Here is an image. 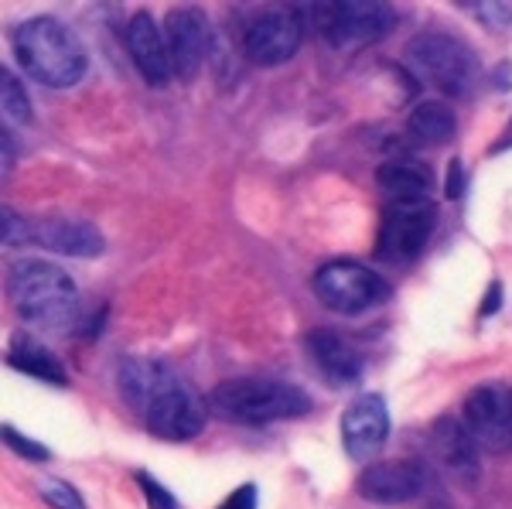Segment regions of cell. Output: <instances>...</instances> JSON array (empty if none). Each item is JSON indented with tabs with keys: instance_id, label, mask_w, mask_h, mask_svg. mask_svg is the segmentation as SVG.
<instances>
[{
	"instance_id": "6da1fadb",
	"label": "cell",
	"mask_w": 512,
	"mask_h": 509,
	"mask_svg": "<svg viewBox=\"0 0 512 509\" xmlns=\"http://www.w3.org/2000/svg\"><path fill=\"white\" fill-rule=\"evenodd\" d=\"M120 390L144 417L147 431L164 441H188L202 434L209 407L185 380L158 359H127L120 366Z\"/></svg>"
},
{
	"instance_id": "7a4b0ae2",
	"label": "cell",
	"mask_w": 512,
	"mask_h": 509,
	"mask_svg": "<svg viewBox=\"0 0 512 509\" xmlns=\"http://www.w3.org/2000/svg\"><path fill=\"white\" fill-rule=\"evenodd\" d=\"M11 45L21 69L48 89H72L89 69V55L76 31L48 14L18 24Z\"/></svg>"
},
{
	"instance_id": "3957f363",
	"label": "cell",
	"mask_w": 512,
	"mask_h": 509,
	"mask_svg": "<svg viewBox=\"0 0 512 509\" xmlns=\"http://www.w3.org/2000/svg\"><path fill=\"white\" fill-rule=\"evenodd\" d=\"M7 294L24 322L65 328L79 315V291L62 267L48 260H18L7 277Z\"/></svg>"
},
{
	"instance_id": "277c9868",
	"label": "cell",
	"mask_w": 512,
	"mask_h": 509,
	"mask_svg": "<svg viewBox=\"0 0 512 509\" xmlns=\"http://www.w3.org/2000/svg\"><path fill=\"white\" fill-rule=\"evenodd\" d=\"M209 407L233 424H270L304 417L311 397L284 380H229L212 390Z\"/></svg>"
},
{
	"instance_id": "5b68a950",
	"label": "cell",
	"mask_w": 512,
	"mask_h": 509,
	"mask_svg": "<svg viewBox=\"0 0 512 509\" xmlns=\"http://www.w3.org/2000/svg\"><path fill=\"white\" fill-rule=\"evenodd\" d=\"M403 62L420 82L441 89L444 96H468L478 82V55L472 45L448 31H424L403 48Z\"/></svg>"
},
{
	"instance_id": "8992f818",
	"label": "cell",
	"mask_w": 512,
	"mask_h": 509,
	"mask_svg": "<svg viewBox=\"0 0 512 509\" xmlns=\"http://www.w3.org/2000/svg\"><path fill=\"white\" fill-rule=\"evenodd\" d=\"M311 24L321 31V38L335 48H362L373 45L383 35H390L396 14L376 0H345V4H318L304 11Z\"/></svg>"
},
{
	"instance_id": "52a82bcc",
	"label": "cell",
	"mask_w": 512,
	"mask_h": 509,
	"mask_svg": "<svg viewBox=\"0 0 512 509\" xmlns=\"http://www.w3.org/2000/svg\"><path fill=\"white\" fill-rule=\"evenodd\" d=\"M315 294L321 305L338 315H366L369 308H379L390 298V284L355 260H332L315 274Z\"/></svg>"
},
{
	"instance_id": "ba28073f",
	"label": "cell",
	"mask_w": 512,
	"mask_h": 509,
	"mask_svg": "<svg viewBox=\"0 0 512 509\" xmlns=\"http://www.w3.org/2000/svg\"><path fill=\"white\" fill-rule=\"evenodd\" d=\"M434 233L431 199H390L379 226V257L390 264H410L424 253Z\"/></svg>"
},
{
	"instance_id": "9c48e42d",
	"label": "cell",
	"mask_w": 512,
	"mask_h": 509,
	"mask_svg": "<svg viewBox=\"0 0 512 509\" xmlns=\"http://www.w3.org/2000/svg\"><path fill=\"white\" fill-rule=\"evenodd\" d=\"M301 38L304 14L291 11V7H270V11H260L250 21L243 38V52L253 65L270 69V65H284L287 59H294V52L301 48Z\"/></svg>"
},
{
	"instance_id": "30bf717a",
	"label": "cell",
	"mask_w": 512,
	"mask_h": 509,
	"mask_svg": "<svg viewBox=\"0 0 512 509\" xmlns=\"http://www.w3.org/2000/svg\"><path fill=\"white\" fill-rule=\"evenodd\" d=\"M465 428L472 431L475 445L502 455L512 451V400L495 383H482L465 400Z\"/></svg>"
},
{
	"instance_id": "8fae6325",
	"label": "cell",
	"mask_w": 512,
	"mask_h": 509,
	"mask_svg": "<svg viewBox=\"0 0 512 509\" xmlns=\"http://www.w3.org/2000/svg\"><path fill=\"white\" fill-rule=\"evenodd\" d=\"M390 441V407L379 393H359L342 414V445L352 462H369Z\"/></svg>"
},
{
	"instance_id": "7c38bea8",
	"label": "cell",
	"mask_w": 512,
	"mask_h": 509,
	"mask_svg": "<svg viewBox=\"0 0 512 509\" xmlns=\"http://www.w3.org/2000/svg\"><path fill=\"white\" fill-rule=\"evenodd\" d=\"M164 41H168V55L175 65L178 79H195L209 59L212 31L202 11L195 7H175L164 18Z\"/></svg>"
},
{
	"instance_id": "4fadbf2b",
	"label": "cell",
	"mask_w": 512,
	"mask_h": 509,
	"mask_svg": "<svg viewBox=\"0 0 512 509\" xmlns=\"http://www.w3.org/2000/svg\"><path fill=\"white\" fill-rule=\"evenodd\" d=\"M431 486V472L420 462H376L359 475V496L379 506H400L420 499Z\"/></svg>"
},
{
	"instance_id": "5bb4252c",
	"label": "cell",
	"mask_w": 512,
	"mask_h": 509,
	"mask_svg": "<svg viewBox=\"0 0 512 509\" xmlns=\"http://www.w3.org/2000/svg\"><path fill=\"white\" fill-rule=\"evenodd\" d=\"M127 52L134 59L137 72L144 76L147 86L164 89L175 79V65L168 55V41H164V28H158V21L151 14H134L127 24Z\"/></svg>"
},
{
	"instance_id": "9a60e30c",
	"label": "cell",
	"mask_w": 512,
	"mask_h": 509,
	"mask_svg": "<svg viewBox=\"0 0 512 509\" xmlns=\"http://www.w3.org/2000/svg\"><path fill=\"white\" fill-rule=\"evenodd\" d=\"M31 243L62 257H99L106 246L103 233L86 219H38L31 223Z\"/></svg>"
},
{
	"instance_id": "2e32d148",
	"label": "cell",
	"mask_w": 512,
	"mask_h": 509,
	"mask_svg": "<svg viewBox=\"0 0 512 509\" xmlns=\"http://www.w3.org/2000/svg\"><path fill=\"white\" fill-rule=\"evenodd\" d=\"M308 352L335 387H352V383H359V376H362L359 352H355L338 332H332V328H315V332L308 335Z\"/></svg>"
},
{
	"instance_id": "e0dca14e",
	"label": "cell",
	"mask_w": 512,
	"mask_h": 509,
	"mask_svg": "<svg viewBox=\"0 0 512 509\" xmlns=\"http://www.w3.org/2000/svg\"><path fill=\"white\" fill-rule=\"evenodd\" d=\"M431 445H434L437 462H441L448 472L461 475V479H468V475L478 472V445H475L472 431H468L461 421H454V417L437 421Z\"/></svg>"
},
{
	"instance_id": "ac0fdd59",
	"label": "cell",
	"mask_w": 512,
	"mask_h": 509,
	"mask_svg": "<svg viewBox=\"0 0 512 509\" xmlns=\"http://www.w3.org/2000/svg\"><path fill=\"white\" fill-rule=\"evenodd\" d=\"M7 363L21 369V373L35 376V380L52 383V387H65L69 383V373L59 363V356L48 346H41L38 339H31V335H14L11 349H7Z\"/></svg>"
},
{
	"instance_id": "d6986e66",
	"label": "cell",
	"mask_w": 512,
	"mask_h": 509,
	"mask_svg": "<svg viewBox=\"0 0 512 509\" xmlns=\"http://www.w3.org/2000/svg\"><path fill=\"white\" fill-rule=\"evenodd\" d=\"M376 182L390 199H431L434 192V175L427 164L400 158V161H386L376 171Z\"/></svg>"
},
{
	"instance_id": "ffe728a7",
	"label": "cell",
	"mask_w": 512,
	"mask_h": 509,
	"mask_svg": "<svg viewBox=\"0 0 512 509\" xmlns=\"http://www.w3.org/2000/svg\"><path fill=\"white\" fill-rule=\"evenodd\" d=\"M410 134L427 147L448 144V141H454V134H458V117H454V110L448 103L424 100L414 106V113H410Z\"/></svg>"
},
{
	"instance_id": "44dd1931",
	"label": "cell",
	"mask_w": 512,
	"mask_h": 509,
	"mask_svg": "<svg viewBox=\"0 0 512 509\" xmlns=\"http://www.w3.org/2000/svg\"><path fill=\"white\" fill-rule=\"evenodd\" d=\"M0 110H4L7 123H18V127L31 123V100H28V93H24V86L7 69H0Z\"/></svg>"
},
{
	"instance_id": "7402d4cb",
	"label": "cell",
	"mask_w": 512,
	"mask_h": 509,
	"mask_svg": "<svg viewBox=\"0 0 512 509\" xmlns=\"http://www.w3.org/2000/svg\"><path fill=\"white\" fill-rule=\"evenodd\" d=\"M41 499H45L52 509H86V503H82L76 486H69V482H45Z\"/></svg>"
},
{
	"instance_id": "603a6c76",
	"label": "cell",
	"mask_w": 512,
	"mask_h": 509,
	"mask_svg": "<svg viewBox=\"0 0 512 509\" xmlns=\"http://www.w3.org/2000/svg\"><path fill=\"white\" fill-rule=\"evenodd\" d=\"M137 482H140V489H144V499H147V506H151V509H181L178 499L171 496V492L164 489L151 472H140Z\"/></svg>"
},
{
	"instance_id": "cb8c5ba5",
	"label": "cell",
	"mask_w": 512,
	"mask_h": 509,
	"mask_svg": "<svg viewBox=\"0 0 512 509\" xmlns=\"http://www.w3.org/2000/svg\"><path fill=\"white\" fill-rule=\"evenodd\" d=\"M4 441H7V448H14L21 458H31V462H48V448L38 445V441H28L18 428H11V424L4 428Z\"/></svg>"
},
{
	"instance_id": "d4e9b609",
	"label": "cell",
	"mask_w": 512,
	"mask_h": 509,
	"mask_svg": "<svg viewBox=\"0 0 512 509\" xmlns=\"http://www.w3.org/2000/svg\"><path fill=\"white\" fill-rule=\"evenodd\" d=\"M0 233H4L7 246L31 243V223H28V219H21L18 212H11V209H4V223H0Z\"/></svg>"
},
{
	"instance_id": "484cf974",
	"label": "cell",
	"mask_w": 512,
	"mask_h": 509,
	"mask_svg": "<svg viewBox=\"0 0 512 509\" xmlns=\"http://www.w3.org/2000/svg\"><path fill=\"white\" fill-rule=\"evenodd\" d=\"M472 14L475 18H482L492 31H502L512 24V11L506 4H478V7H472Z\"/></svg>"
},
{
	"instance_id": "4316f807",
	"label": "cell",
	"mask_w": 512,
	"mask_h": 509,
	"mask_svg": "<svg viewBox=\"0 0 512 509\" xmlns=\"http://www.w3.org/2000/svg\"><path fill=\"white\" fill-rule=\"evenodd\" d=\"M219 509H256V486H239Z\"/></svg>"
},
{
	"instance_id": "83f0119b",
	"label": "cell",
	"mask_w": 512,
	"mask_h": 509,
	"mask_svg": "<svg viewBox=\"0 0 512 509\" xmlns=\"http://www.w3.org/2000/svg\"><path fill=\"white\" fill-rule=\"evenodd\" d=\"M461 192H465V178H461V161L454 158L448 164V182H444V195H448V199H458Z\"/></svg>"
},
{
	"instance_id": "f1b7e54d",
	"label": "cell",
	"mask_w": 512,
	"mask_h": 509,
	"mask_svg": "<svg viewBox=\"0 0 512 509\" xmlns=\"http://www.w3.org/2000/svg\"><path fill=\"white\" fill-rule=\"evenodd\" d=\"M509 400H512V393H509Z\"/></svg>"
}]
</instances>
